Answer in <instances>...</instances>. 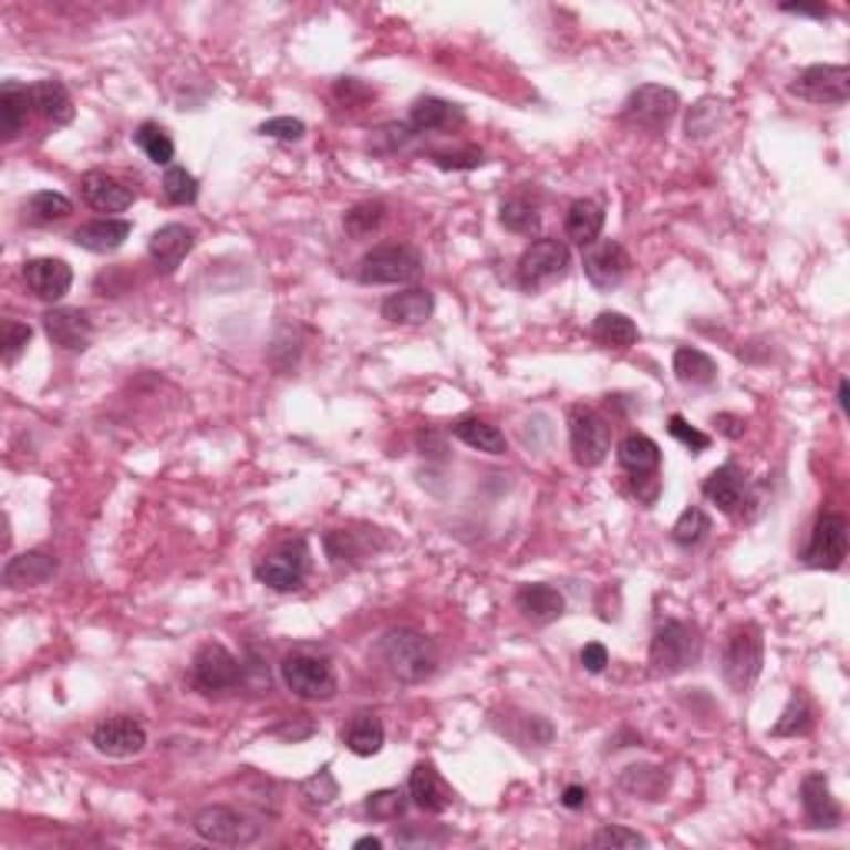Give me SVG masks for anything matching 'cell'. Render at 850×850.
<instances>
[{"label":"cell","mask_w":850,"mask_h":850,"mask_svg":"<svg viewBox=\"0 0 850 850\" xmlns=\"http://www.w3.org/2000/svg\"><path fill=\"white\" fill-rule=\"evenodd\" d=\"M837 402H840V408H843V415L850 412V398H847V379H840V385H837Z\"/></svg>","instance_id":"cell-57"},{"label":"cell","mask_w":850,"mask_h":850,"mask_svg":"<svg viewBox=\"0 0 850 850\" xmlns=\"http://www.w3.org/2000/svg\"><path fill=\"white\" fill-rule=\"evenodd\" d=\"M498 219L508 232H531L538 229V206L528 196H508L498 209Z\"/></svg>","instance_id":"cell-39"},{"label":"cell","mask_w":850,"mask_h":850,"mask_svg":"<svg viewBox=\"0 0 850 850\" xmlns=\"http://www.w3.org/2000/svg\"><path fill=\"white\" fill-rule=\"evenodd\" d=\"M568 435H571V452H574V462L581 468H594L608 458L611 452V428L608 422L588 408V405H574L568 412Z\"/></svg>","instance_id":"cell-9"},{"label":"cell","mask_w":850,"mask_h":850,"mask_svg":"<svg viewBox=\"0 0 850 850\" xmlns=\"http://www.w3.org/2000/svg\"><path fill=\"white\" fill-rule=\"evenodd\" d=\"M193 246H196V232H193L189 226H183V222H166V226H159V229L149 236L146 252H149V259H153V266H156L159 276H173V272L179 269V262L193 252Z\"/></svg>","instance_id":"cell-16"},{"label":"cell","mask_w":850,"mask_h":850,"mask_svg":"<svg viewBox=\"0 0 850 850\" xmlns=\"http://www.w3.org/2000/svg\"><path fill=\"white\" fill-rule=\"evenodd\" d=\"M163 196L176 206H186V203H196L199 196V183L189 169L183 166H166L163 173Z\"/></svg>","instance_id":"cell-44"},{"label":"cell","mask_w":850,"mask_h":850,"mask_svg":"<svg viewBox=\"0 0 850 850\" xmlns=\"http://www.w3.org/2000/svg\"><path fill=\"white\" fill-rule=\"evenodd\" d=\"M618 462L624 471H631L634 478H647L657 471L661 465V448L654 438L641 435V432H631L618 442Z\"/></svg>","instance_id":"cell-29"},{"label":"cell","mask_w":850,"mask_h":850,"mask_svg":"<svg viewBox=\"0 0 850 850\" xmlns=\"http://www.w3.org/2000/svg\"><path fill=\"white\" fill-rule=\"evenodd\" d=\"M56 574V558L43 548L23 551L3 564V584L7 588H37L46 584Z\"/></svg>","instance_id":"cell-23"},{"label":"cell","mask_w":850,"mask_h":850,"mask_svg":"<svg viewBox=\"0 0 850 850\" xmlns=\"http://www.w3.org/2000/svg\"><path fill=\"white\" fill-rule=\"evenodd\" d=\"M847 558V518L840 511H823L810 531V541L804 548V561L810 568H840Z\"/></svg>","instance_id":"cell-13"},{"label":"cell","mask_w":850,"mask_h":850,"mask_svg":"<svg viewBox=\"0 0 850 850\" xmlns=\"http://www.w3.org/2000/svg\"><path fill=\"white\" fill-rule=\"evenodd\" d=\"M810 721H813V711L807 704L804 694H794L780 714V721L770 727V737H794V734H807L810 730Z\"/></svg>","instance_id":"cell-41"},{"label":"cell","mask_w":850,"mask_h":850,"mask_svg":"<svg viewBox=\"0 0 850 850\" xmlns=\"http://www.w3.org/2000/svg\"><path fill=\"white\" fill-rule=\"evenodd\" d=\"M701 657V631L687 621L667 618L651 634V667L661 677L681 674Z\"/></svg>","instance_id":"cell-2"},{"label":"cell","mask_w":850,"mask_h":850,"mask_svg":"<svg viewBox=\"0 0 850 850\" xmlns=\"http://www.w3.org/2000/svg\"><path fill=\"white\" fill-rule=\"evenodd\" d=\"M133 226L126 219H93L73 232V242L86 252H116L129 239Z\"/></svg>","instance_id":"cell-28"},{"label":"cell","mask_w":850,"mask_h":850,"mask_svg":"<svg viewBox=\"0 0 850 850\" xmlns=\"http://www.w3.org/2000/svg\"><path fill=\"white\" fill-rule=\"evenodd\" d=\"M259 133L269 136V139H282V143H296L305 136V123L296 120V116H272L266 123H259Z\"/></svg>","instance_id":"cell-49"},{"label":"cell","mask_w":850,"mask_h":850,"mask_svg":"<svg viewBox=\"0 0 850 850\" xmlns=\"http://www.w3.org/2000/svg\"><path fill=\"white\" fill-rule=\"evenodd\" d=\"M73 212V203L63 196V193H53V189H40L33 193L27 203H23V216L37 226H50V222H60Z\"/></svg>","instance_id":"cell-36"},{"label":"cell","mask_w":850,"mask_h":850,"mask_svg":"<svg viewBox=\"0 0 850 850\" xmlns=\"http://www.w3.org/2000/svg\"><path fill=\"white\" fill-rule=\"evenodd\" d=\"M133 143L146 153L149 163H156V166H169V163H173L176 146H173V136H169L159 123H153V120L139 123L136 133H133Z\"/></svg>","instance_id":"cell-37"},{"label":"cell","mask_w":850,"mask_h":850,"mask_svg":"<svg viewBox=\"0 0 850 850\" xmlns=\"http://www.w3.org/2000/svg\"><path fill=\"white\" fill-rule=\"evenodd\" d=\"M452 435L458 442H465L468 448H478V452H488V455H505L508 452V442H505V432L478 415H468V418H458L452 425Z\"/></svg>","instance_id":"cell-33"},{"label":"cell","mask_w":850,"mask_h":850,"mask_svg":"<svg viewBox=\"0 0 850 850\" xmlns=\"http://www.w3.org/2000/svg\"><path fill=\"white\" fill-rule=\"evenodd\" d=\"M23 282L27 289L43 299V302H56L70 292L73 286V269L63 262V259H53V256H43V259H30L23 262Z\"/></svg>","instance_id":"cell-18"},{"label":"cell","mask_w":850,"mask_h":850,"mask_svg":"<svg viewBox=\"0 0 850 850\" xmlns=\"http://www.w3.org/2000/svg\"><path fill=\"white\" fill-rule=\"evenodd\" d=\"M385 219V206L379 199H365V203H355L349 212H345V232L349 236H372Z\"/></svg>","instance_id":"cell-43"},{"label":"cell","mask_w":850,"mask_h":850,"mask_svg":"<svg viewBox=\"0 0 850 850\" xmlns=\"http://www.w3.org/2000/svg\"><path fill=\"white\" fill-rule=\"evenodd\" d=\"M256 581L272 588V591H296L302 588L305 574H309V545L302 538L282 541L279 548H272L269 554H262L252 568Z\"/></svg>","instance_id":"cell-6"},{"label":"cell","mask_w":850,"mask_h":850,"mask_svg":"<svg viewBox=\"0 0 850 850\" xmlns=\"http://www.w3.org/2000/svg\"><path fill=\"white\" fill-rule=\"evenodd\" d=\"M621 787L634 797L644 800H657L667 790V774L661 767H624L621 774Z\"/></svg>","instance_id":"cell-38"},{"label":"cell","mask_w":850,"mask_h":850,"mask_svg":"<svg viewBox=\"0 0 850 850\" xmlns=\"http://www.w3.org/2000/svg\"><path fill=\"white\" fill-rule=\"evenodd\" d=\"M355 847H359V850H365V847L379 850V847H382V840H379V837H359V840H355Z\"/></svg>","instance_id":"cell-58"},{"label":"cell","mask_w":850,"mask_h":850,"mask_svg":"<svg viewBox=\"0 0 850 850\" xmlns=\"http://www.w3.org/2000/svg\"><path fill=\"white\" fill-rule=\"evenodd\" d=\"M342 744H345L352 754H359V757H372V754H379L382 744H385V727H382V721H379L372 711H359V714H352L349 724L342 727Z\"/></svg>","instance_id":"cell-30"},{"label":"cell","mask_w":850,"mask_h":850,"mask_svg":"<svg viewBox=\"0 0 850 850\" xmlns=\"http://www.w3.org/2000/svg\"><path fill=\"white\" fill-rule=\"evenodd\" d=\"M90 744L96 754L103 757H113V760H126V757H136L146 750V727L126 714L120 717H110V721H100L93 730H90Z\"/></svg>","instance_id":"cell-14"},{"label":"cell","mask_w":850,"mask_h":850,"mask_svg":"<svg viewBox=\"0 0 850 850\" xmlns=\"http://www.w3.org/2000/svg\"><path fill=\"white\" fill-rule=\"evenodd\" d=\"M800 804H804L807 823L817 827V830H823V827L833 830V827H840V820H843V810H840V804L833 800L830 780H827L823 774H807V777H804V784H800Z\"/></svg>","instance_id":"cell-19"},{"label":"cell","mask_w":850,"mask_h":850,"mask_svg":"<svg viewBox=\"0 0 850 850\" xmlns=\"http://www.w3.org/2000/svg\"><path fill=\"white\" fill-rule=\"evenodd\" d=\"M591 847H647V837L638 833V830H628V827H601L594 837H591Z\"/></svg>","instance_id":"cell-48"},{"label":"cell","mask_w":850,"mask_h":850,"mask_svg":"<svg viewBox=\"0 0 850 850\" xmlns=\"http://www.w3.org/2000/svg\"><path fill=\"white\" fill-rule=\"evenodd\" d=\"M780 10L784 13H800V17H827L830 13L827 7H790V3H784Z\"/></svg>","instance_id":"cell-56"},{"label":"cell","mask_w":850,"mask_h":850,"mask_svg":"<svg viewBox=\"0 0 850 850\" xmlns=\"http://www.w3.org/2000/svg\"><path fill=\"white\" fill-rule=\"evenodd\" d=\"M790 93L807 103L840 106L850 96V70L843 63H813L794 76Z\"/></svg>","instance_id":"cell-11"},{"label":"cell","mask_w":850,"mask_h":850,"mask_svg":"<svg viewBox=\"0 0 850 850\" xmlns=\"http://www.w3.org/2000/svg\"><path fill=\"white\" fill-rule=\"evenodd\" d=\"M30 110L37 116H43L53 126H63L73 120V100L66 93V86L60 80H40L30 83Z\"/></svg>","instance_id":"cell-27"},{"label":"cell","mask_w":850,"mask_h":850,"mask_svg":"<svg viewBox=\"0 0 850 850\" xmlns=\"http://www.w3.org/2000/svg\"><path fill=\"white\" fill-rule=\"evenodd\" d=\"M379 312H382V319H388L395 325H422L435 312V296L422 286H412V289L385 296Z\"/></svg>","instance_id":"cell-20"},{"label":"cell","mask_w":850,"mask_h":850,"mask_svg":"<svg viewBox=\"0 0 850 850\" xmlns=\"http://www.w3.org/2000/svg\"><path fill=\"white\" fill-rule=\"evenodd\" d=\"M375 651H379L382 664L388 667V674L398 677V681H405V684H418V681L432 677L435 667H438L435 641H432L425 631L408 628V624L388 628V631L379 638Z\"/></svg>","instance_id":"cell-1"},{"label":"cell","mask_w":850,"mask_h":850,"mask_svg":"<svg viewBox=\"0 0 850 850\" xmlns=\"http://www.w3.org/2000/svg\"><path fill=\"white\" fill-rule=\"evenodd\" d=\"M667 432H671L681 445H687L691 452H704V448L711 445V438H707L704 432H697L694 425H687L684 415H671V418H667Z\"/></svg>","instance_id":"cell-51"},{"label":"cell","mask_w":850,"mask_h":850,"mask_svg":"<svg viewBox=\"0 0 850 850\" xmlns=\"http://www.w3.org/2000/svg\"><path fill=\"white\" fill-rule=\"evenodd\" d=\"M193 830L206 843H219V847H249L262 837V823L256 817H249L236 807H226V804L203 807L193 817Z\"/></svg>","instance_id":"cell-5"},{"label":"cell","mask_w":850,"mask_h":850,"mask_svg":"<svg viewBox=\"0 0 850 850\" xmlns=\"http://www.w3.org/2000/svg\"><path fill=\"white\" fill-rule=\"evenodd\" d=\"M189 677L196 684V691L203 694H216V691H229L242 681V664L229 654V647L222 644H203L193 657Z\"/></svg>","instance_id":"cell-12"},{"label":"cell","mask_w":850,"mask_h":850,"mask_svg":"<svg viewBox=\"0 0 850 850\" xmlns=\"http://www.w3.org/2000/svg\"><path fill=\"white\" fill-rule=\"evenodd\" d=\"M299 794H302V800H305L309 807H329V804L339 797V780L332 777L329 767H319L312 777H305V780L299 784Z\"/></svg>","instance_id":"cell-45"},{"label":"cell","mask_w":850,"mask_h":850,"mask_svg":"<svg viewBox=\"0 0 850 850\" xmlns=\"http://www.w3.org/2000/svg\"><path fill=\"white\" fill-rule=\"evenodd\" d=\"M707 531H711V518H707L697 505H687V508L677 515V521H674V528H671V538H674L681 548H694V545H701V541L707 538Z\"/></svg>","instance_id":"cell-40"},{"label":"cell","mask_w":850,"mask_h":850,"mask_svg":"<svg viewBox=\"0 0 850 850\" xmlns=\"http://www.w3.org/2000/svg\"><path fill=\"white\" fill-rule=\"evenodd\" d=\"M515 608L535 624H551L564 614V594L551 584H521L515 591Z\"/></svg>","instance_id":"cell-25"},{"label":"cell","mask_w":850,"mask_h":850,"mask_svg":"<svg viewBox=\"0 0 850 850\" xmlns=\"http://www.w3.org/2000/svg\"><path fill=\"white\" fill-rule=\"evenodd\" d=\"M591 332H594V342L604 349H628L638 342V325L624 312H611V309L598 312Z\"/></svg>","instance_id":"cell-35"},{"label":"cell","mask_w":850,"mask_h":850,"mask_svg":"<svg viewBox=\"0 0 850 850\" xmlns=\"http://www.w3.org/2000/svg\"><path fill=\"white\" fill-rule=\"evenodd\" d=\"M408 800L425 810V813H445L448 804H452V790L445 787V780L438 777L435 764L422 760L412 767L408 774Z\"/></svg>","instance_id":"cell-22"},{"label":"cell","mask_w":850,"mask_h":850,"mask_svg":"<svg viewBox=\"0 0 850 850\" xmlns=\"http://www.w3.org/2000/svg\"><path fill=\"white\" fill-rule=\"evenodd\" d=\"M355 93H359V96H372V90H369V86H362V83H359V80H352V76H342V80L335 83V96H339V100L355 103Z\"/></svg>","instance_id":"cell-53"},{"label":"cell","mask_w":850,"mask_h":850,"mask_svg":"<svg viewBox=\"0 0 850 850\" xmlns=\"http://www.w3.org/2000/svg\"><path fill=\"white\" fill-rule=\"evenodd\" d=\"M601 226H604V209L594 199H574L564 212V236L581 249L601 236Z\"/></svg>","instance_id":"cell-31"},{"label":"cell","mask_w":850,"mask_h":850,"mask_svg":"<svg viewBox=\"0 0 850 850\" xmlns=\"http://www.w3.org/2000/svg\"><path fill=\"white\" fill-rule=\"evenodd\" d=\"M80 196L90 209L96 212H123L133 206V189L123 186L120 179L106 176V173H83L80 179Z\"/></svg>","instance_id":"cell-21"},{"label":"cell","mask_w":850,"mask_h":850,"mask_svg":"<svg viewBox=\"0 0 850 850\" xmlns=\"http://www.w3.org/2000/svg\"><path fill=\"white\" fill-rule=\"evenodd\" d=\"M714 425H717L727 438H740V435H744V422H740L737 415L721 412V415H714Z\"/></svg>","instance_id":"cell-54"},{"label":"cell","mask_w":850,"mask_h":850,"mask_svg":"<svg viewBox=\"0 0 850 850\" xmlns=\"http://www.w3.org/2000/svg\"><path fill=\"white\" fill-rule=\"evenodd\" d=\"M465 123V113L462 106L448 103V100H438V96H422L412 103V113H408V126L415 133H438V129H452V126H462Z\"/></svg>","instance_id":"cell-26"},{"label":"cell","mask_w":850,"mask_h":850,"mask_svg":"<svg viewBox=\"0 0 850 850\" xmlns=\"http://www.w3.org/2000/svg\"><path fill=\"white\" fill-rule=\"evenodd\" d=\"M701 491H704V498H707V501H714L721 511L737 515V511H740V505H744L747 481H744V471H740L734 462H727V465L714 468V471L704 478Z\"/></svg>","instance_id":"cell-24"},{"label":"cell","mask_w":850,"mask_h":850,"mask_svg":"<svg viewBox=\"0 0 850 850\" xmlns=\"http://www.w3.org/2000/svg\"><path fill=\"white\" fill-rule=\"evenodd\" d=\"M584 800H588V790H584V787H578V784L564 787V794H561V804H564V807H571V810L584 807Z\"/></svg>","instance_id":"cell-55"},{"label":"cell","mask_w":850,"mask_h":850,"mask_svg":"<svg viewBox=\"0 0 850 850\" xmlns=\"http://www.w3.org/2000/svg\"><path fill=\"white\" fill-rule=\"evenodd\" d=\"M581 266H584V276L594 289H614L624 282L628 269H631V256L621 242L614 239H594L591 246H584L581 252Z\"/></svg>","instance_id":"cell-15"},{"label":"cell","mask_w":850,"mask_h":850,"mask_svg":"<svg viewBox=\"0 0 850 850\" xmlns=\"http://www.w3.org/2000/svg\"><path fill=\"white\" fill-rule=\"evenodd\" d=\"M764 667V638L760 628L754 621H744L737 628H730L727 641H724V654H721V674L727 681L730 691L744 694Z\"/></svg>","instance_id":"cell-3"},{"label":"cell","mask_w":850,"mask_h":850,"mask_svg":"<svg viewBox=\"0 0 850 850\" xmlns=\"http://www.w3.org/2000/svg\"><path fill=\"white\" fill-rule=\"evenodd\" d=\"M279 674H282V684L302 701H332L339 691V677L329 657H319L309 651L286 654L279 664Z\"/></svg>","instance_id":"cell-4"},{"label":"cell","mask_w":850,"mask_h":850,"mask_svg":"<svg viewBox=\"0 0 850 850\" xmlns=\"http://www.w3.org/2000/svg\"><path fill=\"white\" fill-rule=\"evenodd\" d=\"M408 807V790H398V787H385V790H375L365 797L362 810L372 817V820H398Z\"/></svg>","instance_id":"cell-42"},{"label":"cell","mask_w":850,"mask_h":850,"mask_svg":"<svg viewBox=\"0 0 850 850\" xmlns=\"http://www.w3.org/2000/svg\"><path fill=\"white\" fill-rule=\"evenodd\" d=\"M43 332L50 335L53 345H60L66 352H83L93 339V322L83 309L56 305V309L43 312Z\"/></svg>","instance_id":"cell-17"},{"label":"cell","mask_w":850,"mask_h":850,"mask_svg":"<svg viewBox=\"0 0 850 850\" xmlns=\"http://www.w3.org/2000/svg\"><path fill=\"white\" fill-rule=\"evenodd\" d=\"M30 113H33L30 110V86H23L17 80H7L0 86V133H3V139L20 136Z\"/></svg>","instance_id":"cell-32"},{"label":"cell","mask_w":850,"mask_h":850,"mask_svg":"<svg viewBox=\"0 0 850 850\" xmlns=\"http://www.w3.org/2000/svg\"><path fill=\"white\" fill-rule=\"evenodd\" d=\"M674 375H677V382L694 385V388L697 385H714L717 382V365H714V359L707 352L681 345L674 352Z\"/></svg>","instance_id":"cell-34"},{"label":"cell","mask_w":850,"mask_h":850,"mask_svg":"<svg viewBox=\"0 0 850 850\" xmlns=\"http://www.w3.org/2000/svg\"><path fill=\"white\" fill-rule=\"evenodd\" d=\"M432 163L438 169H475L485 163V153L468 146V149H448V153H432Z\"/></svg>","instance_id":"cell-50"},{"label":"cell","mask_w":850,"mask_h":850,"mask_svg":"<svg viewBox=\"0 0 850 850\" xmlns=\"http://www.w3.org/2000/svg\"><path fill=\"white\" fill-rule=\"evenodd\" d=\"M325 554L332 558V564H342V561H362L369 554L365 545H359V531H329L325 535Z\"/></svg>","instance_id":"cell-46"},{"label":"cell","mask_w":850,"mask_h":850,"mask_svg":"<svg viewBox=\"0 0 850 850\" xmlns=\"http://www.w3.org/2000/svg\"><path fill=\"white\" fill-rule=\"evenodd\" d=\"M681 106V96L671 90V86H661V83H641L638 90H631V96L624 100L621 106V120L628 126H638V129H651V133H661L674 113Z\"/></svg>","instance_id":"cell-8"},{"label":"cell","mask_w":850,"mask_h":850,"mask_svg":"<svg viewBox=\"0 0 850 850\" xmlns=\"http://www.w3.org/2000/svg\"><path fill=\"white\" fill-rule=\"evenodd\" d=\"M568 266H571V252H568V246L561 242V239H535L525 252H521V259H518V282H521V289H541V286H548V282H554V279H561L564 272H568Z\"/></svg>","instance_id":"cell-10"},{"label":"cell","mask_w":850,"mask_h":850,"mask_svg":"<svg viewBox=\"0 0 850 850\" xmlns=\"http://www.w3.org/2000/svg\"><path fill=\"white\" fill-rule=\"evenodd\" d=\"M30 335H33V329L27 322H17V319L3 322V349H0V355H3L7 365H13L20 359V352L30 345Z\"/></svg>","instance_id":"cell-47"},{"label":"cell","mask_w":850,"mask_h":850,"mask_svg":"<svg viewBox=\"0 0 850 850\" xmlns=\"http://www.w3.org/2000/svg\"><path fill=\"white\" fill-rule=\"evenodd\" d=\"M422 272V256L412 246H375L359 259V279L365 286H398Z\"/></svg>","instance_id":"cell-7"},{"label":"cell","mask_w":850,"mask_h":850,"mask_svg":"<svg viewBox=\"0 0 850 850\" xmlns=\"http://www.w3.org/2000/svg\"><path fill=\"white\" fill-rule=\"evenodd\" d=\"M581 667H584L588 674H601V671L608 667V651H604V644H598V641L584 644V647H581Z\"/></svg>","instance_id":"cell-52"}]
</instances>
